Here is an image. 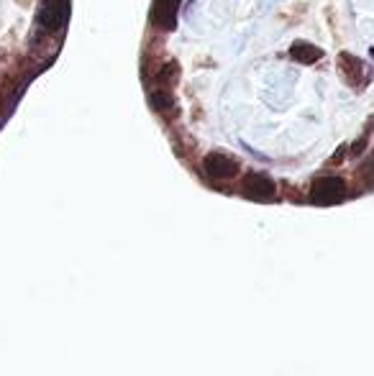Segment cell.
Listing matches in <instances>:
<instances>
[{"label":"cell","mask_w":374,"mask_h":376,"mask_svg":"<svg viewBox=\"0 0 374 376\" xmlns=\"http://www.w3.org/2000/svg\"><path fill=\"white\" fill-rule=\"evenodd\" d=\"M346 195V182L341 177H321L310 187V200L315 205H334L341 203Z\"/></svg>","instance_id":"cell-1"},{"label":"cell","mask_w":374,"mask_h":376,"mask_svg":"<svg viewBox=\"0 0 374 376\" xmlns=\"http://www.w3.org/2000/svg\"><path fill=\"white\" fill-rule=\"evenodd\" d=\"M241 192L247 195L249 200H259V203H264V200H272L275 197V182L266 177V174H259V172H249L244 177V182H241Z\"/></svg>","instance_id":"cell-2"},{"label":"cell","mask_w":374,"mask_h":376,"mask_svg":"<svg viewBox=\"0 0 374 376\" xmlns=\"http://www.w3.org/2000/svg\"><path fill=\"white\" fill-rule=\"evenodd\" d=\"M203 169H205V174L208 177H213V179H234V177L238 174V162L234 159V156L213 151V154L205 156Z\"/></svg>","instance_id":"cell-3"},{"label":"cell","mask_w":374,"mask_h":376,"mask_svg":"<svg viewBox=\"0 0 374 376\" xmlns=\"http://www.w3.org/2000/svg\"><path fill=\"white\" fill-rule=\"evenodd\" d=\"M67 16V0H41L39 8V26L47 31H54L62 26Z\"/></svg>","instance_id":"cell-4"},{"label":"cell","mask_w":374,"mask_h":376,"mask_svg":"<svg viewBox=\"0 0 374 376\" xmlns=\"http://www.w3.org/2000/svg\"><path fill=\"white\" fill-rule=\"evenodd\" d=\"M338 69H341V75L344 79L349 82L351 87H359L362 85V77H364V64L354 57V54H349V51H341L338 54Z\"/></svg>","instance_id":"cell-5"},{"label":"cell","mask_w":374,"mask_h":376,"mask_svg":"<svg viewBox=\"0 0 374 376\" xmlns=\"http://www.w3.org/2000/svg\"><path fill=\"white\" fill-rule=\"evenodd\" d=\"M179 3H182V0H157V3H154L151 16H154V23H157L159 29H172V26H175Z\"/></svg>","instance_id":"cell-6"},{"label":"cell","mask_w":374,"mask_h":376,"mask_svg":"<svg viewBox=\"0 0 374 376\" xmlns=\"http://www.w3.org/2000/svg\"><path fill=\"white\" fill-rule=\"evenodd\" d=\"M290 57L300 62V64H315L318 59L323 57V51L313 44H306V41H295L292 47H290Z\"/></svg>","instance_id":"cell-7"},{"label":"cell","mask_w":374,"mask_h":376,"mask_svg":"<svg viewBox=\"0 0 374 376\" xmlns=\"http://www.w3.org/2000/svg\"><path fill=\"white\" fill-rule=\"evenodd\" d=\"M151 108H154L157 113H162V116H172V113H175V97H172V92H169L167 87L151 92Z\"/></svg>","instance_id":"cell-8"},{"label":"cell","mask_w":374,"mask_h":376,"mask_svg":"<svg viewBox=\"0 0 374 376\" xmlns=\"http://www.w3.org/2000/svg\"><path fill=\"white\" fill-rule=\"evenodd\" d=\"M344 151H346V149H338V151L334 154V159H331V162H341V156H344Z\"/></svg>","instance_id":"cell-9"},{"label":"cell","mask_w":374,"mask_h":376,"mask_svg":"<svg viewBox=\"0 0 374 376\" xmlns=\"http://www.w3.org/2000/svg\"><path fill=\"white\" fill-rule=\"evenodd\" d=\"M372 57H374V49H372Z\"/></svg>","instance_id":"cell-10"}]
</instances>
